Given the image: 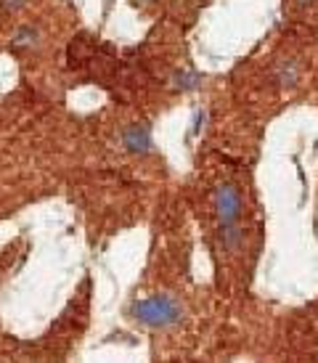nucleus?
<instances>
[{
  "label": "nucleus",
  "instance_id": "nucleus-2",
  "mask_svg": "<svg viewBox=\"0 0 318 363\" xmlns=\"http://www.w3.org/2000/svg\"><path fill=\"white\" fill-rule=\"evenodd\" d=\"M215 207H218L220 225L223 228H234L238 220V212H241V196H238V191L231 183H223L215 191Z\"/></svg>",
  "mask_w": 318,
  "mask_h": 363
},
{
  "label": "nucleus",
  "instance_id": "nucleus-3",
  "mask_svg": "<svg viewBox=\"0 0 318 363\" xmlns=\"http://www.w3.org/2000/svg\"><path fill=\"white\" fill-rule=\"evenodd\" d=\"M141 3H146V0H141Z\"/></svg>",
  "mask_w": 318,
  "mask_h": 363
},
{
  "label": "nucleus",
  "instance_id": "nucleus-1",
  "mask_svg": "<svg viewBox=\"0 0 318 363\" xmlns=\"http://www.w3.org/2000/svg\"><path fill=\"white\" fill-rule=\"evenodd\" d=\"M135 321L146 323V326H175L180 318H183V305L178 302L175 297L170 294H157V297H149V300H141V302L133 305L130 310Z\"/></svg>",
  "mask_w": 318,
  "mask_h": 363
}]
</instances>
